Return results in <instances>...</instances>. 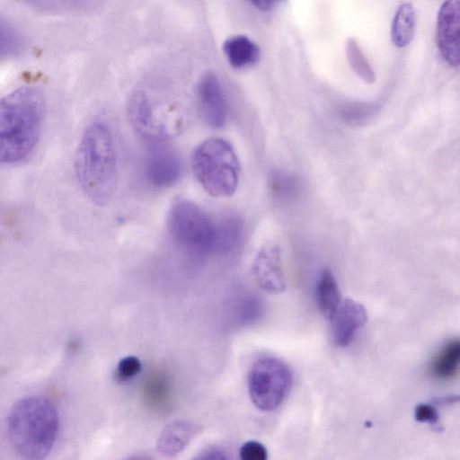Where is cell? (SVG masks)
<instances>
[{
	"mask_svg": "<svg viewBox=\"0 0 460 460\" xmlns=\"http://www.w3.org/2000/svg\"><path fill=\"white\" fill-rule=\"evenodd\" d=\"M252 274L263 290L279 294L286 289V279L278 246L267 244L257 253L252 263Z\"/></svg>",
	"mask_w": 460,
	"mask_h": 460,
	"instance_id": "30bf717a",
	"label": "cell"
},
{
	"mask_svg": "<svg viewBox=\"0 0 460 460\" xmlns=\"http://www.w3.org/2000/svg\"><path fill=\"white\" fill-rule=\"evenodd\" d=\"M415 11L411 3L402 4L394 15L392 25V40L399 48L408 45L414 34Z\"/></svg>",
	"mask_w": 460,
	"mask_h": 460,
	"instance_id": "ac0fdd59",
	"label": "cell"
},
{
	"mask_svg": "<svg viewBox=\"0 0 460 460\" xmlns=\"http://www.w3.org/2000/svg\"><path fill=\"white\" fill-rule=\"evenodd\" d=\"M241 460H267L265 447L257 441L244 443L239 451Z\"/></svg>",
	"mask_w": 460,
	"mask_h": 460,
	"instance_id": "603a6c76",
	"label": "cell"
},
{
	"mask_svg": "<svg viewBox=\"0 0 460 460\" xmlns=\"http://www.w3.org/2000/svg\"><path fill=\"white\" fill-rule=\"evenodd\" d=\"M459 28L460 2H444L438 15V47L442 58L452 66L459 65Z\"/></svg>",
	"mask_w": 460,
	"mask_h": 460,
	"instance_id": "9c48e42d",
	"label": "cell"
},
{
	"mask_svg": "<svg viewBox=\"0 0 460 460\" xmlns=\"http://www.w3.org/2000/svg\"><path fill=\"white\" fill-rule=\"evenodd\" d=\"M191 168L209 195L225 198L235 192L239 162L233 146L225 139L213 137L200 143L192 153Z\"/></svg>",
	"mask_w": 460,
	"mask_h": 460,
	"instance_id": "5b68a950",
	"label": "cell"
},
{
	"mask_svg": "<svg viewBox=\"0 0 460 460\" xmlns=\"http://www.w3.org/2000/svg\"><path fill=\"white\" fill-rule=\"evenodd\" d=\"M174 240L187 251L205 255L216 252L217 224L196 204L177 199L168 216Z\"/></svg>",
	"mask_w": 460,
	"mask_h": 460,
	"instance_id": "8992f818",
	"label": "cell"
},
{
	"mask_svg": "<svg viewBox=\"0 0 460 460\" xmlns=\"http://www.w3.org/2000/svg\"><path fill=\"white\" fill-rule=\"evenodd\" d=\"M243 237V225L238 218L229 217L217 224L216 252H227L239 245Z\"/></svg>",
	"mask_w": 460,
	"mask_h": 460,
	"instance_id": "d6986e66",
	"label": "cell"
},
{
	"mask_svg": "<svg viewBox=\"0 0 460 460\" xmlns=\"http://www.w3.org/2000/svg\"><path fill=\"white\" fill-rule=\"evenodd\" d=\"M75 170L85 194L96 204H107L114 195L118 159L115 140L110 127L100 120L84 130L78 145Z\"/></svg>",
	"mask_w": 460,
	"mask_h": 460,
	"instance_id": "7a4b0ae2",
	"label": "cell"
},
{
	"mask_svg": "<svg viewBox=\"0 0 460 460\" xmlns=\"http://www.w3.org/2000/svg\"><path fill=\"white\" fill-rule=\"evenodd\" d=\"M9 440L25 460H42L51 451L58 432V413L45 396L24 397L8 415Z\"/></svg>",
	"mask_w": 460,
	"mask_h": 460,
	"instance_id": "3957f363",
	"label": "cell"
},
{
	"mask_svg": "<svg viewBox=\"0 0 460 460\" xmlns=\"http://www.w3.org/2000/svg\"><path fill=\"white\" fill-rule=\"evenodd\" d=\"M181 162L177 154L167 147L151 150L145 163L147 181L157 188L168 187L181 177Z\"/></svg>",
	"mask_w": 460,
	"mask_h": 460,
	"instance_id": "8fae6325",
	"label": "cell"
},
{
	"mask_svg": "<svg viewBox=\"0 0 460 460\" xmlns=\"http://www.w3.org/2000/svg\"><path fill=\"white\" fill-rule=\"evenodd\" d=\"M316 298L323 315L326 319L332 320L341 300L337 282L328 269H323L318 276Z\"/></svg>",
	"mask_w": 460,
	"mask_h": 460,
	"instance_id": "9a60e30c",
	"label": "cell"
},
{
	"mask_svg": "<svg viewBox=\"0 0 460 460\" xmlns=\"http://www.w3.org/2000/svg\"><path fill=\"white\" fill-rule=\"evenodd\" d=\"M459 360L460 342L458 340H452L445 344L433 358L430 372L437 378H449L457 371Z\"/></svg>",
	"mask_w": 460,
	"mask_h": 460,
	"instance_id": "2e32d148",
	"label": "cell"
},
{
	"mask_svg": "<svg viewBox=\"0 0 460 460\" xmlns=\"http://www.w3.org/2000/svg\"><path fill=\"white\" fill-rule=\"evenodd\" d=\"M346 54L350 66L355 73L365 82L373 83L375 81L374 71L355 39L349 38L347 40Z\"/></svg>",
	"mask_w": 460,
	"mask_h": 460,
	"instance_id": "ffe728a7",
	"label": "cell"
},
{
	"mask_svg": "<svg viewBox=\"0 0 460 460\" xmlns=\"http://www.w3.org/2000/svg\"><path fill=\"white\" fill-rule=\"evenodd\" d=\"M415 420L419 422L437 424L439 419L438 413L434 406L428 403H420L414 410Z\"/></svg>",
	"mask_w": 460,
	"mask_h": 460,
	"instance_id": "cb8c5ba5",
	"label": "cell"
},
{
	"mask_svg": "<svg viewBox=\"0 0 460 460\" xmlns=\"http://www.w3.org/2000/svg\"><path fill=\"white\" fill-rule=\"evenodd\" d=\"M231 305L234 320L241 325H247L256 322L262 313L261 300L249 290H242L237 293Z\"/></svg>",
	"mask_w": 460,
	"mask_h": 460,
	"instance_id": "e0dca14e",
	"label": "cell"
},
{
	"mask_svg": "<svg viewBox=\"0 0 460 460\" xmlns=\"http://www.w3.org/2000/svg\"><path fill=\"white\" fill-rule=\"evenodd\" d=\"M127 460H153V459L146 456L137 455V456H133L128 458Z\"/></svg>",
	"mask_w": 460,
	"mask_h": 460,
	"instance_id": "4316f807",
	"label": "cell"
},
{
	"mask_svg": "<svg viewBox=\"0 0 460 460\" xmlns=\"http://www.w3.org/2000/svg\"><path fill=\"white\" fill-rule=\"evenodd\" d=\"M141 370V362L135 356L123 358L118 364L115 377L118 382H127L135 377Z\"/></svg>",
	"mask_w": 460,
	"mask_h": 460,
	"instance_id": "7402d4cb",
	"label": "cell"
},
{
	"mask_svg": "<svg viewBox=\"0 0 460 460\" xmlns=\"http://www.w3.org/2000/svg\"><path fill=\"white\" fill-rule=\"evenodd\" d=\"M198 431V427L190 421L178 420L167 425L158 438V450L168 456L179 454L189 444Z\"/></svg>",
	"mask_w": 460,
	"mask_h": 460,
	"instance_id": "4fadbf2b",
	"label": "cell"
},
{
	"mask_svg": "<svg viewBox=\"0 0 460 460\" xmlns=\"http://www.w3.org/2000/svg\"><path fill=\"white\" fill-rule=\"evenodd\" d=\"M223 51L228 63L236 69L250 66L260 58L257 44L244 35H235L226 40Z\"/></svg>",
	"mask_w": 460,
	"mask_h": 460,
	"instance_id": "5bb4252c",
	"label": "cell"
},
{
	"mask_svg": "<svg viewBox=\"0 0 460 460\" xmlns=\"http://www.w3.org/2000/svg\"><path fill=\"white\" fill-rule=\"evenodd\" d=\"M367 319V311L360 303L351 299L341 301L331 320L333 342L339 347L348 346Z\"/></svg>",
	"mask_w": 460,
	"mask_h": 460,
	"instance_id": "7c38bea8",
	"label": "cell"
},
{
	"mask_svg": "<svg viewBox=\"0 0 460 460\" xmlns=\"http://www.w3.org/2000/svg\"><path fill=\"white\" fill-rule=\"evenodd\" d=\"M44 98L36 87L22 86L0 98V163L15 164L35 148L41 133Z\"/></svg>",
	"mask_w": 460,
	"mask_h": 460,
	"instance_id": "6da1fadb",
	"label": "cell"
},
{
	"mask_svg": "<svg viewBox=\"0 0 460 460\" xmlns=\"http://www.w3.org/2000/svg\"><path fill=\"white\" fill-rule=\"evenodd\" d=\"M289 367L280 359L263 356L257 358L248 373V390L254 405L261 411L278 408L292 386Z\"/></svg>",
	"mask_w": 460,
	"mask_h": 460,
	"instance_id": "52a82bcc",
	"label": "cell"
},
{
	"mask_svg": "<svg viewBox=\"0 0 460 460\" xmlns=\"http://www.w3.org/2000/svg\"><path fill=\"white\" fill-rule=\"evenodd\" d=\"M128 112L135 130L152 141H164L176 137L185 124L181 102L166 89L142 86L134 91Z\"/></svg>",
	"mask_w": 460,
	"mask_h": 460,
	"instance_id": "277c9868",
	"label": "cell"
},
{
	"mask_svg": "<svg viewBox=\"0 0 460 460\" xmlns=\"http://www.w3.org/2000/svg\"><path fill=\"white\" fill-rule=\"evenodd\" d=\"M196 94L200 114L207 125L222 128L228 116V106L222 85L213 72H207L199 78Z\"/></svg>",
	"mask_w": 460,
	"mask_h": 460,
	"instance_id": "ba28073f",
	"label": "cell"
},
{
	"mask_svg": "<svg viewBox=\"0 0 460 460\" xmlns=\"http://www.w3.org/2000/svg\"><path fill=\"white\" fill-rule=\"evenodd\" d=\"M252 4L258 9L261 11H269L272 8L275 2L270 0H255L252 1Z\"/></svg>",
	"mask_w": 460,
	"mask_h": 460,
	"instance_id": "484cf974",
	"label": "cell"
},
{
	"mask_svg": "<svg viewBox=\"0 0 460 460\" xmlns=\"http://www.w3.org/2000/svg\"><path fill=\"white\" fill-rule=\"evenodd\" d=\"M194 460H228L226 455L218 449L211 448L199 454Z\"/></svg>",
	"mask_w": 460,
	"mask_h": 460,
	"instance_id": "d4e9b609",
	"label": "cell"
},
{
	"mask_svg": "<svg viewBox=\"0 0 460 460\" xmlns=\"http://www.w3.org/2000/svg\"><path fill=\"white\" fill-rule=\"evenodd\" d=\"M22 46V39L16 29L0 17V60L16 54Z\"/></svg>",
	"mask_w": 460,
	"mask_h": 460,
	"instance_id": "44dd1931",
	"label": "cell"
}]
</instances>
